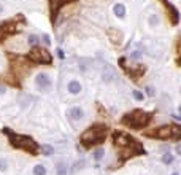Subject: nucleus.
<instances>
[{"mask_svg":"<svg viewBox=\"0 0 181 175\" xmlns=\"http://www.w3.org/2000/svg\"><path fill=\"white\" fill-rule=\"evenodd\" d=\"M35 84H37L38 89L46 91V89H49V86H51V80H49V77L46 75V73H40V75H37V78H35Z\"/></svg>","mask_w":181,"mask_h":175,"instance_id":"0eeeda50","label":"nucleus"},{"mask_svg":"<svg viewBox=\"0 0 181 175\" xmlns=\"http://www.w3.org/2000/svg\"><path fill=\"white\" fill-rule=\"evenodd\" d=\"M173 175H178V173H176V172H175V173H173Z\"/></svg>","mask_w":181,"mask_h":175,"instance_id":"c85d7f7f","label":"nucleus"},{"mask_svg":"<svg viewBox=\"0 0 181 175\" xmlns=\"http://www.w3.org/2000/svg\"><path fill=\"white\" fill-rule=\"evenodd\" d=\"M67 172H69L67 164H64V162H59V164H57V175H67Z\"/></svg>","mask_w":181,"mask_h":175,"instance_id":"4468645a","label":"nucleus"},{"mask_svg":"<svg viewBox=\"0 0 181 175\" xmlns=\"http://www.w3.org/2000/svg\"><path fill=\"white\" fill-rule=\"evenodd\" d=\"M162 162H164V164H172V162H173V155L172 153H165L162 156Z\"/></svg>","mask_w":181,"mask_h":175,"instance_id":"dca6fc26","label":"nucleus"},{"mask_svg":"<svg viewBox=\"0 0 181 175\" xmlns=\"http://www.w3.org/2000/svg\"><path fill=\"white\" fill-rule=\"evenodd\" d=\"M106 33H108L111 43H115V45L121 43V40H122V33L118 30V29H106Z\"/></svg>","mask_w":181,"mask_h":175,"instance_id":"6e6552de","label":"nucleus"},{"mask_svg":"<svg viewBox=\"0 0 181 175\" xmlns=\"http://www.w3.org/2000/svg\"><path fill=\"white\" fill-rule=\"evenodd\" d=\"M133 97L137 100H143V94H141L140 91H133Z\"/></svg>","mask_w":181,"mask_h":175,"instance_id":"4be33fe9","label":"nucleus"},{"mask_svg":"<svg viewBox=\"0 0 181 175\" xmlns=\"http://www.w3.org/2000/svg\"><path fill=\"white\" fill-rule=\"evenodd\" d=\"M2 11H3V7H2V5H0V13H2Z\"/></svg>","mask_w":181,"mask_h":175,"instance_id":"bb28decb","label":"nucleus"},{"mask_svg":"<svg viewBox=\"0 0 181 175\" xmlns=\"http://www.w3.org/2000/svg\"><path fill=\"white\" fill-rule=\"evenodd\" d=\"M19 19H24V18H22V16H18V19L13 18V19L0 22V42H2L3 38H7V37H10V35H13V33L21 30V27L18 24Z\"/></svg>","mask_w":181,"mask_h":175,"instance_id":"423d86ee","label":"nucleus"},{"mask_svg":"<svg viewBox=\"0 0 181 175\" xmlns=\"http://www.w3.org/2000/svg\"><path fill=\"white\" fill-rule=\"evenodd\" d=\"M141 73H145V67H143V65L137 67V69H130V70H129V75H130L133 80H137V78L141 75Z\"/></svg>","mask_w":181,"mask_h":175,"instance_id":"f8f14e48","label":"nucleus"},{"mask_svg":"<svg viewBox=\"0 0 181 175\" xmlns=\"http://www.w3.org/2000/svg\"><path fill=\"white\" fill-rule=\"evenodd\" d=\"M3 132L10 137V142H11V145H13V146L21 148V150H24V151H29V153H32V155H37L38 145H37V142H33V139H30L29 135L14 134V132H11L8 127H5Z\"/></svg>","mask_w":181,"mask_h":175,"instance_id":"f03ea898","label":"nucleus"},{"mask_svg":"<svg viewBox=\"0 0 181 175\" xmlns=\"http://www.w3.org/2000/svg\"><path fill=\"white\" fill-rule=\"evenodd\" d=\"M57 56L60 59H64V51H62V49H57Z\"/></svg>","mask_w":181,"mask_h":175,"instance_id":"393cba45","label":"nucleus"},{"mask_svg":"<svg viewBox=\"0 0 181 175\" xmlns=\"http://www.w3.org/2000/svg\"><path fill=\"white\" fill-rule=\"evenodd\" d=\"M27 42H29L30 45H35L38 42V37L37 35H29V38H27Z\"/></svg>","mask_w":181,"mask_h":175,"instance_id":"aec40b11","label":"nucleus"},{"mask_svg":"<svg viewBox=\"0 0 181 175\" xmlns=\"http://www.w3.org/2000/svg\"><path fill=\"white\" fill-rule=\"evenodd\" d=\"M102 156H103V150H95L94 151V159L95 161H100Z\"/></svg>","mask_w":181,"mask_h":175,"instance_id":"6ab92c4d","label":"nucleus"},{"mask_svg":"<svg viewBox=\"0 0 181 175\" xmlns=\"http://www.w3.org/2000/svg\"><path fill=\"white\" fill-rule=\"evenodd\" d=\"M5 92V88H2V86H0V94H3Z\"/></svg>","mask_w":181,"mask_h":175,"instance_id":"a878e982","label":"nucleus"},{"mask_svg":"<svg viewBox=\"0 0 181 175\" xmlns=\"http://www.w3.org/2000/svg\"><path fill=\"white\" fill-rule=\"evenodd\" d=\"M148 137H156V139H178L179 135V127L173 126V124H167V126H161L154 129V131H146L145 132Z\"/></svg>","mask_w":181,"mask_h":175,"instance_id":"20e7f679","label":"nucleus"},{"mask_svg":"<svg viewBox=\"0 0 181 175\" xmlns=\"http://www.w3.org/2000/svg\"><path fill=\"white\" fill-rule=\"evenodd\" d=\"M67 89H69V92H70V94L78 95V94L83 91V86H81V83H80V81L72 80V81H69V86H67Z\"/></svg>","mask_w":181,"mask_h":175,"instance_id":"1a4fd4ad","label":"nucleus"},{"mask_svg":"<svg viewBox=\"0 0 181 175\" xmlns=\"http://www.w3.org/2000/svg\"><path fill=\"white\" fill-rule=\"evenodd\" d=\"M33 173L35 175H46V169H44L43 164H37L33 167Z\"/></svg>","mask_w":181,"mask_h":175,"instance_id":"ddd939ff","label":"nucleus"},{"mask_svg":"<svg viewBox=\"0 0 181 175\" xmlns=\"http://www.w3.org/2000/svg\"><path fill=\"white\" fill-rule=\"evenodd\" d=\"M106 135V126L102 123H97V124H92L89 126L86 131L81 134V143L86 146V148H91L92 145H99L103 142Z\"/></svg>","mask_w":181,"mask_h":175,"instance_id":"f257e3e1","label":"nucleus"},{"mask_svg":"<svg viewBox=\"0 0 181 175\" xmlns=\"http://www.w3.org/2000/svg\"><path fill=\"white\" fill-rule=\"evenodd\" d=\"M0 170H7V161L0 159Z\"/></svg>","mask_w":181,"mask_h":175,"instance_id":"5701e85b","label":"nucleus"},{"mask_svg":"<svg viewBox=\"0 0 181 175\" xmlns=\"http://www.w3.org/2000/svg\"><path fill=\"white\" fill-rule=\"evenodd\" d=\"M157 24H159V18H157L156 14H152L151 18H149V26L154 27V26H157Z\"/></svg>","mask_w":181,"mask_h":175,"instance_id":"a211bd4d","label":"nucleus"},{"mask_svg":"<svg viewBox=\"0 0 181 175\" xmlns=\"http://www.w3.org/2000/svg\"><path fill=\"white\" fill-rule=\"evenodd\" d=\"M113 13H115L118 18H126V7H124L122 3H116L115 7H113Z\"/></svg>","mask_w":181,"mask_h":175,"instance_id":"9b49d317","label":"nucleus"},{"mask_svg":"<svg viewBox=\"0 0 181 175\" xmlns=\"http://www.w3.org/2000/svg\"><path fill=\"white\" fill-rule=\"evenodd\" d=\"M29 59L35 64H51L53 61V56L48 51L46 48H41V46H33L30 51H29Z\"/></svg>","mask_w":181,"mask_h":175,"instance_id":"39448f33","label":"nucleus"},{"mask_svg":"<svg viewBox=\"0 0 181 175\" xmlns=\"http://www.w3.org/2000/svg\"><path fill=\"white\" fill-rule=\"evenodd\" d=\"M145 91H146V94H148L149 97H154V94H156V92H154V89H152L151 86H146V88H145Z\"/></svg>","mask_w":181,"mask_h":175,"instance_id":"412c9836","label":"nucleus"},{"mask_svg":"<svg viewBox=\"0 0 181 175\" xmlns=\"http://www.w3.org/2000/svg\"><path fill=\"white\" fill-rule=\"evenodd\" d=\"M41 153H43L44 156H49L51 153H53V148L48 146V145H43V146H41Z\"/></svg>","mask_w":181,"mask_h":175,"instance_id":"f3484780","label":"nucleus"},{"mask_svg":"<svg viewBox=\"0 0 181 175\" xmlns=\"http://www.w3.org/2000/svg\"><path fill=\"white\" fill-rule=\"evenodd\" d=\"M64 2H73V0H64Z\"/></svg>","mask_w":181,"mask_h":175,"instance_id":"cd10ccee","label":"nucleus"},{"mask_svg":"<svg viewBox=\"0 0 181 175\" xmlns=\"http://www.w3.org/2000/svg\"><path fill=\"white\" fill-rule=\"evenodd\" d=\"M64 3V0H51V10H53V13L59 10V7Z\"/></svg>","mask_w":181,"mask_h":175,"instance_id":"2eb2a0df","label":"nucleus"},{"mask_svg":"<svg viewBox=\"0 0 181 175\" xmlns=\"http://www.w3.org/2000/svg\"><path fill=\"white\" fill-rule=\"evenodd\" d=\"M149 120H151L149 113H146V111L137 108V110H132L130 113H127L126 116L122 118V124H124V126L132 127V129H141V127H145L146 124L149 123Z\"/></svg>","mask_w":181,"mask_h":175,"instance_id":"7ed1b4c3","label":"nucleus"},{"mask_svg":"<svg viewBox=\"0 0 181 175\" xmlns=\"http://www.w3.org/2000/svg\"><path fill=\"white\" fill-rule=\"evenodd\" d=\"M43 42H44V45H49V43H51L49 35H43Z\"/></svg>","mask_w":181,"mask_h":175,"instance_id":"b1692460","label":"nucleus"},{"mask_svg":"<svg viewBox=\"0 0 181 175\" xmlns=\"http://www.w3.org/2000/svg\"><path fill=\"white\" fill-rule=\"evenodd\" d=\"M84 116V111L80 108V107H73V108L70 110V118L73 121H81Z\"/></svg>","mask_w":181,"mask_h":175,"instance_id":"9d476101","label":"nucleus"}]
</instances>
